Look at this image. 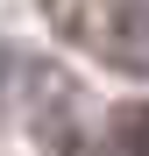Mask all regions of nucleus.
<instances>
[{
  "label": "nucleus",
  "instance_id": "f257e3e1",
  "mask_svg": "<svg viewBox=\"0 0 149 156\" xmlns=\"http://www.w3.org/2000/svg\"><path fill=\"white\" fill-rule=\"evenodd\" d=\"M107 64L121 71H149V0H92L85 14H64Z\"/></svg>",
  "mask_w": 149,
  "mask_h": 156
},
{
  "label": "nucleus",
  "instance_id": "f03ea898",
  "mask_svg": "<svg viewBox=\"0 0 149 156\" xmlns=\"http://www.w3.org/2000/svg\"><path fill=\"white\" fill-rule=\"evenodd\" d=\"M99 156H149V107H142V99L107 121V149H99Z\"/></svg>",
  "mask_w": 149,
  "mask_h": 156
}]
</instances>
